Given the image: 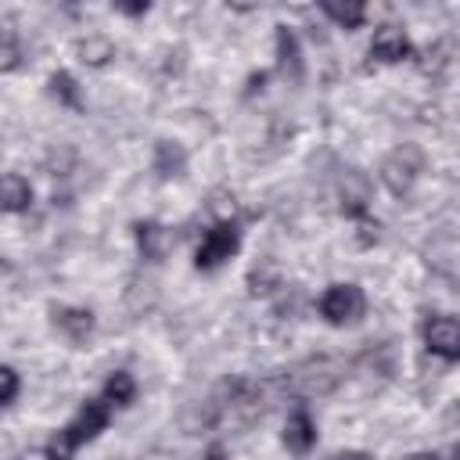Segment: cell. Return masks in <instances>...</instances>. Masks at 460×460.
<instances>
[{
	"label": "cell",
	"instance_id": "1",
	"mask_svg": "<svg viewBox=\"0 0 460 460\" xmlns=\"http://www.w3.org/2000/svg\"><path fill=\"white\" fill-rule=\"evenodd\" d=\"M104 428H108V402H104V399H86V402L79 406V413H75L65 428H58V431L47 438L43 456H47V460H72V453H75L83 442H93Z\"/></svg>",
	"mask_w": 460,
	"mask_h": 460
},
{
	"label": "cell",
	"instance_id": "2",
	"mask_svg": "<svg viewBox=\"0 0 460 460\" xmlns=\"http://www.w3.org/2000/svg\"><path fill=\"white\" fill-rule=\"evenodd\" d=\"M320 316L331 323V327H349V323H359L363 313H367V295L359 284H331L320 302H316Z\"/></svg>",
	"mask_w": 460,
	"mask_h": 460
},
{
	"label": "cell",
	"instance_id": "3",
	"mask_svg": "<svg viewBox=\"0 0 460 460\" xmlns=\"http://www.w3.org/2000/svg\"><path fill=\"white\" fill-rule=\"evenodd\" d=\"M237 248H241V230H237V223L219 219L216 226L205 230V237H201V244H198V252H194V266H198V270H219Z\"/></svg>",
	"mask_w": 460,
	"mask_h": 460
},
{
	"label": "cell",
	"instance_id": "4",
	"mask_svg": "<svg viewBox=\"0 0 460 460\" xmlns=\"http://www.w3.org/2000/svg\"><path fill=\"white\" fill-rule=\"evenodd\" d=\"M420 334H424L428 352H435L442 363H456L460 359V323H456V316L435 313V316L424 320Z\"/></svg>",
	"mask_w": 460,
	"mask_h": 460
},
{
	"label": "cell",
	"instance_id": "5",
	"mask_svg": "<svg viewBox=\"0 0 460 460\" xmlns=\"http://www.w3.org/2000/svg\"><path fill=\"white\" fill-rule=\"evenodd\" d=\"M410 54H413V47H410V40H406V32H402L399 25L385 22V25L374 29V36H370V58H374V61H381V65H399V61H406Z\"/></svg>",
	"mask_w": 460,
	"mask_h": 460
},
{
	"label": "cell",
	"instance_id": "6",
	"mask_svg": "<svg viewBox=\"0 0 460 460\" xmlns=\"http://www.w3.org/2000/svg\"><path fill=\"white\" fill-rule=\"evenodd\" d=\"M417 169H420L417 151H413V147H402V151H392V155L385 158L381 180H385V187H388L392 194H406V190L413 187V180H417Z\"/></svg>",
	"mask_w": 460,
	"mask_h": 460
},
{
	"label": "cell",
	"instance_id": "7",
	"mask_svg": "<svg viewBox=\"0 0 460 460\" xmlns=\"http://www.w3.org/2000/svg\"><path fill=\"white\" fill-rule=\"evenodd\" d=\"M50 320H54V327L72 341V345H83V341H90V334H93V313L90 309H79V305H54L50 309Z\"/></svg>",
	"mask_w": 460,
	"mask_h": 460
},
{
	"label": "cell",
	"instance_id": "8",
	"mask_svg": "<svg viewBox=\"0 0 460 460\" xmlns=\"http://www.w3.org/2000/svg\"><path fill=\"white\" fill-rule=\"evenodd\" d=\"M133 237H137V248H140V255H144L147 262H162V259L172 252V234H169L162 223H155V219L137 223V226H133Z\"/></svg>",
	"mask_w": 460,
	"mask_h": 460
},
{
	"label": "cell",
	"instance_id": "9",
	"mask_svg": "<svg viewBox=\"0 0 460 460\" xmlns=\"http://www.w3.org/2000/svg\"><path fill=\"white\" fill-rule=\"evenodd\" d=\"M284 446H288V453H309L313 446H316V420L309 417V410H291L288 413V424H284Z\"/></svg>",
	"mask_w": 460,
	"mask_h": 460
},
{
	"label": "cell",
	"instance_id": "10",
	"mask_svg": "<svg viewBox=\"0 0 460 460\" xmlns=\"http://www.w3.org/2000/svg\"><path fill=\"white\" fill-rule=\"evenodd\" d=\"M367 201H370L367 176L359 169H349L345 180H341V212L356 223H367Z\"/></svg>",
	"mask_w": 460,
	"mask_h": 460
},
{
	"label": "cell",
	"instance_id": "11",
	"mask_svg": "<svg viewBox=\"0 0 460 460\" xmlns=\"http://www.w3.org/2000/svg\"><path fill=\"white\" fill-rule=\"evenodd\" d=\"M32 205V187L22 172H4L0 176V212H29Z\"/></svg>",
	"mask_w": 460,
	"mask_h": 460
},
{
	"label": "cell",
	"instance_id": "12",
	"mask_svg": "<svg viewBox=\"0 0 460 460\" xmlns=\"http://www.w3.org/2000/svg\"><path fill=\"white\" fill-rule=\"evenodd\" d=\"M277 65L284 75L298 79L302 75V50H298V36L288 25H277Z\"/></svg>",
	"mask_w": 460,
	"mask_h": 460
},
{
	"label": "cell",
	"instance_id": "13",
	"mask_svg": "<svg viewBox=\"0 0 460 460\" xmlns=\"http://www.w3.org/2000/svg\"><path fill=\"white\" fill-rule=\"evenodd\" d=\"M320 11L338 25V29H359L363 22H367V7L359 4V0H352V4H334V0H323L320 4Z\"/></svg>",
	"mask_w": 460,
	"mask_h": 460
},
{
	"label": "cell",
	"instance_id": "14",
	"mask_svg": "<svg viewBox=\"0 0 460 460\" xmlns=\"http://www.w3.org/2000/svg\"><path fill=\"white\" fill-rule=\"evenodd\" d=\"M22 65V36L11 18H0V72H14Z\"/></svg>",
	"mask_w": 460,
	"mask_h": 460
},
{
	"label": "cell",
	"instance_id": "15",
	"mask_svg": "<svg viewBox=\"0 0 460 460\" xmlns=\"http://www.w3.org/2000/svg\"><path fill=\"white\" fill-rule=\"evenodd\" d=\"M75 54H79L83 65L101 68V65H108V61L115 58V43H111L108 36H86V40L75 43Z\"/></svg>",
	"mask_w": 460,
	"mask_h": 460
},
{
	"label": "cell",
	"instance_id": "16",
	"mask_svg": "<svg viewBox=\"0 0 460 460\" xmlns=\"http://www.w3.org/2000/svg\"><path fill=\"white\" fill-rule=\"evenodd\" d=\"M108 406H129L137 399V381L129 370H115L108 381H104V395H101Z\"/></svg>",
	"mask_w": 460,
	"mask_h": 460
},
{
	"label": "cell",
	"instance_id": "17",
	"mask_svg": "<svg viewBox=\"0 0 460 460\" xmlns=\"http://www.w3.org/2000/svg\"><path fill=\"white\" fill-rule=\"evenodd\" d=\"M183 165H187L183 147H180V144L162 140V144H158V151H155V172H158L162 180H169V176H180V172H183Z\"/></svg>",
	"mask_w": 460,
	"mask_h": 460
},
{
	"label": "cell",
	"instance_id": "18",
	"mask_svg": "<svg viewBox=\"0 0 460 460\" xmlns=\"http://www.w3.org/2000/svg\"><path fill=\"white\" fill-rule=\"evenodd\" d=\"M47 86H50V93L65 104V108H72V111H79L83 108V97H79V86H75V79L68 75V72H54L50 79H47Z\"/></svg>",
	"mask_w": 460,
	"mask_h": 460
},
{
	"label": "cell",
	"instance_id": "19",
	"mask_svg": "<svg viewBox=\"0 0 460 460\" xmlns=\"http://www.w3.org/2000/svg\"><path fill=\"white\" fill-rule=\"evenodd\" d=\"M273 288H280V270L273 262H259L252 273H248V291L252 295H270Z\"/></svg>",
	"mask_w": 460,
	"mask_h": 460
},
{
	"label": "cell",
	"instance_id": "20",
	"mask_svg": "<svg viewBox=\"0 0 460 460\" xmlns=\"http://www.w3.org/2000/svg\"><path fill=\"white\" fill-rule=\"evenodd\" d=\"M18 388H22V381H18V374H14L11 367H0V406H7V402H14V395H18Z\"/></svg>",
	"mask_w": 460,
	"mask_h": 460
},
{
	"label": "cell",
	"instance_id": "21",
	"mask_svg": "<svg viewBox=\"0 0 460 460\" xmlns=\"http://www.w3.org/2000/svg\"><path fill=\"white\" fill-rule=\"evenodd\" d=\"M327 460H370V453H363V449H341V453H331Z\"/></svg>",
	"mask_w": 460,
	"mask_h": 460
},
{
	"label": "cell",
	"instance_id": "22",
	"mask_svg": "<svg viewBox=\"0 0 460 460\" xmlns=\"http://www.w3.org/2000/svg\"><path fill=\"white\" fill-rule=\"evenodd\" d=\"M147 7L151 4H115V11H122V14H147Z\"/></svg>",
	"mask_w": 460,
	"mask_h": 460
},
{
	"label": "cell",
	"instance_id": "23",
	"mask_svg": "<svg viewBox=\"0 0 460 460\" xmlns=\"http://www.w3.org/2000/svg\"><path fill=\"white\" fill-rule=\"evenodd\" d=\"M205 460H230V456H226L223 446H208V449H205Z\"/></svg>",
	"mask_w": 460,
	"mask_h": 460
},
{
	"label": "cell",
	"instance_id": "24",
	"mask_svg": "<svg viewBox=\"0 0 460 460\" xmlns=\"http://www.w3.org/2000/svg\"><path fill=\"white\" fill-rule=\"evenodd\" d=\"M395 460H438L435 453H402V456H395Z\"/></svg>",
	"mask_w": 460,
	"mask_h": 460
}]
</instances>
